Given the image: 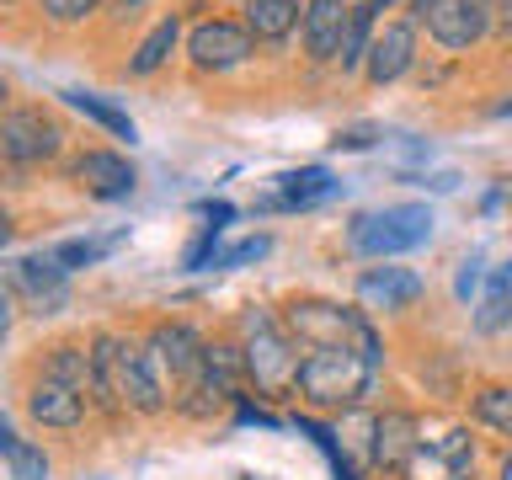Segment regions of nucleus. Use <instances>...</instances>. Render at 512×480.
Returning <instances> with one entry per match:
<instances>
[{"label": "nucleus", "instance_id": "2eb2a0df", "mask_svg": "<svg viewBox=\"0 0 512 480\" xmlns=\"http://www.w3.org/2000/svg\"><path fill=\"white\" fill-rule=\"evenodd\" d=\"M411 454H416V416L384 411L374 422V459L384 464V470H406Z\"/></svg>", "mask_w": 512, "mask_h": 480}, {"label": "nucleus", "instance_id": "7c9ffc66", "mask_svg": "<svg viewBox=\"0 0 512 480\" xmlns=\"http://www.w3.org/2000/svg\"><path fill=\"white\" fill-rule=\"evenodd\" d=\"M331 144L336 150H368V144H374V128H347V134H336Z\"/></svg>", "mask_w": 512, "mask_h": 480}, {"label": "nucleus", "instance_id": "473e14b6", "mask_svg": "<svg viewBox=\"0 0 512 480\" xmlns=\"http://www.w3.org/2000/svg\"><path fill=\"white\" fill-rule=\"evenodd\" d=\"M502 480H512V454L502 459Z\"/></svg>", "mask_w": 512, "mask_h": 480}, {"label": "nucleus", "instance_id": "f8f14e48", "mask_svg": "<svg viewBox=\"0 0 512 480\" xmlns=\"http://www.w3.org/2000/svg\"><path fill=\"white\" fill-rule=\"evenodd\" d=\"M75 182L91 192V198H107V203H118L134 192L139 182V171H134V160H123V155H112V150H86L75 160Z\"/></svg>", "mask_w": 512, "mask_h": 480}, {"label": "nucleus", "instance_id": "0eeeda50", "mask_svg": "<svg viewBox=\"0 0 512 480\" xmlns=\"http://www.w3.org/2000/svg\"><path fill=\"white\" fill-rule=\"evenodd\" d=\"M11 288L38 315H59L64 299H70V272H64L54 256H22V262H11Z\"/></svg>", "mask_w": 512, "mask_h": 480}, {"label": "nucleus", "instance_id": "39448f33", "mask_svg": "<svg viewBox=\"0 0 512 480\" xmlns=\"http://www.w3.org/2000/svg\"><path fill=\"white\" fill-rule=\"evenodd\" d=\"M144 347H150V363H155L160 384H166V395L176 390V400L187 406L208 374V342L192 326H155L144 336Z\"/></svg>", "mask_w": 512, "mask_h": 480}, {"label": "nucleus", "instance_id": "9b49d317", "mask_svg": "<svg viewBox=\"0 0 512 480\" xmlns=\"http://www.w3.org/2000/svg\"><path fill=\"white\" fill-rule=\"evenodd\" d=\"M411 64H416V27L411 22H384L374 32L368 59H363V75L374 80V86H395Z\"/></svg>", "mask_w": 512, "mask_h": 480}, {"label": "nucleus", "instance_id": "c85d7f7f", "mask_svg": "<svg viewBox=\"0 0 512 480\" xmlns=\"http://www.w3.org/2000/svg\"><path fill=\"white\" fill-rule=\"evenodd\" d=\"M267 251H272V240H267V235H251V240H240L235 251H224V256H219V267H246V262H262Z\"/></svg>", "mask_w": 512, "mask_h": 480}, {"label": "nucleus", "instance_id": "7ed1b4c3", "mask_svg": "<svg viewBox=\"0 0 512 480\" xmlns=\"http://www.w3.org/2000/svg\"><path fill=\"white\" fill-rule=\"evenodd\" d=\"M432 240V208L427 203H384L368 208V214L352 219L347 246L358 256H374V262H390V256H406L416 246Z\"/></svg>", "mask_w": 512, "mask_h": 480}, {"label": "nucleus", "instance_id": "72a5a7b5", "mask_svg": "<svg viewBox=\"0 0 512 480\" xmlns=\"http://www.w3.org/2000/svg\"><path fill=\"white\" fill-rule=\"evenodd\" d=\"M368 6H374V0H368Z\"/></svg>", "mask_w": 512, "mask_h": 480}, {"label": "nucleus", "instance_id": "f257e3e1", "mask_svg": "<svg viewBox=\"0 0 512 480\" xmlns=\"http://www.w3.org/2000/svg\"><path fill=\"white\" fill-rule=\"evenodd\" d=\"M91 358H96V406L102 411H160L166 406V384H160L155 363H150V347L144 342H128V336H112L102 331L91 342Z\"/></svg>", "mask_w": 512, "mask_h": 480}, {"label": "nucleus", "instance_id": "ddd939ff", "mask_svg": "<svg viewBox=\"0 0 512 480\" xmlns=\"http://www.w3.org/2000/svg\"><path fill=\"white\" fill-rule=\"evenodd\" d=\"M352 27V6L347 0H310L304 11V54L310 59H342V38Z\"/></svg>", "mask_w": 512, "mask_h": 480}, {"label": "nucleus", "instance_id": "412c9836", "mask_svg": "<svg viewBox=\"0 0 512 480\" xmlns=\"http://www.w3.org/2000/svg\"><path fill=\"white\" fill-rule=\"evenodd\" d=\"M59 96H64L75 112H86L91 123H102L112 139H134V118H128L123 107H112L107 96H96V91H59Z\"/></svg>", "mask_w": 512, "mask_h": 480}, {"label": "nucleus", "instance_id": "4be33fe9", "mask_svg": "<svg viewBox=\"0 0 512 480\" xmlns=\"http://www.w3.org/2000/svg\"><path fill=\"white\" fill-rule=\"evenodd\" d=\"M0 454H6L11 480H48V454L32 448L27 438H16V427H0Z\"/></svg>", "mask_w": 512, "mask_h": 480}, {"label": "nucleus", "instance_id": "1a4fd4ad", "mask_svg": "<svg viewBox=\"0 0 512 480\" xmlns=\"http://www.w3.org/2000/svg\"><path fill=\"white\" fill-rule=\"evenodd\" d=\"M411 11L443 48H470L475 38H486V22L475 16L470 0H411Z\"/></svg>", "mask_w": 512, "mask_h": 480}, {"label": "nucleus", "instance_id": "5701e85b", "mask_svg": "<svg viewBox=\"0 0 512 480\" xmlns=\"http://www.w3.org/2000/svg\"><path fill=\"white\" fill-rule=\"evenodd\" d=\"M475 416L491 432H507L512 438V384H480L475 390Z\"/></svg>", "mask_w": 512, "mask_h": 480}, {"label": "nucleus", "instance_id": "6e6552de", "mask_svg": "<svg viewBox=\"0 0 512 480\" xmlns=\"http://www.w3.org/2000/svg\"><path fill=\"white\" fill-rule=\"evenodd\" d=\"M251 27H235V22H198L187 32V54L198 70H230V64L251 59Z\"/></svg>", "mask_w": 512, "mask_h": 480}, {"label": "nucleus", "instance_id": "dca6fc26", "mask_svg": "<svg viewBox=\"0 0 512 480\" xmlns=\"http://www.w3.org/2000/svg\"><path fill=\"white\" fill-rule=\"evenodd\" d=\"M304 11L310 6H299V0H251L246 27H251V38H262V43H283L294 27H304Z\"/></svg>", "mask_w": 512, "mask_h": 480}, {"label": "nucleus", "instance_id": "4468645a", "mask_svg": "<svg viewBox=\"0 0 512 480\" xmlns=\"http://www.w3.org/2000/svg\"><path fill=\"white\" fill-rule=\"evenodd\" d=\"M422 294V278L411 267H368L358 272V304L363 310H406Z\"/></svg>", "mask_w": 512, "mask_h": 480}, {"label": "nucleus", "instance_id": "423d86ee", "mask_svg": "<svg viewBox=\"0 0 512 480\" xmlns=\"http://www.w3.org/2000/svg\"><path fill=\"white\" fill-rule=\"evenodd\" d=\"M59 144H64V128L48 118L43 107H11L6 118H0V150H6V160H16V166L59 155Z\"/></svg>", "mask_w": 512, "mask_h": 480}, {"label": "nucleus", "instance_id": "bb28decb", "mask_svg": "<svg viewBox=\"0 0 512 480\" xmlns=\"http://www.w3.org/2000/svg\"><path fill=\"white\" fill-rule=\"evenodd\" d=\"M96 6H102V0H43V16L59 27H70V22H86Z\"/></svg>", "mask_w": 512, "mask_h": 480}, {"label": "nucleus", "instance_id": "393cba45", "mask_svg": "<svg viewBox=\"0 0 512 480\" xmlns=\"http://www.w3.org/2000/svg\"><path fill=\"white\" fill-rule=\"evenodd\" d=\"M112 251V240H59L54 251V262L64 267V272H75V267H91V262H102V256Z\"/></svg>", "mask_w": 512, "mask_h": 480}, {"label": "nucleus", "instance_id": "f03ea898", "mask_svg": "<svg viewBox=\"0 0 512 480\" xmlns=\"http://www.w3.org/2000/svg\"><path fill=\"white\" fill-rule=\"evenodd\" d=\"M299 395L315 406H358L374 390L379 374V342H326V347H299Z\"/></svg>", "mask_w": 512, "mask_h": 480}, {"label": "nucleus", "instance_id": "2f4dec72", "mask_svg": "<svg viewBox=\"0 0 512 480\" xmlns=\"http://www.w3.org/2000/svg\"><path fill=\"white\" fill-rule=\"evenodd\" d=\"M203 219L214 224V230H224V224L235 219V208H230V203H203Z\"/></svg>", "mask_w": 512, "mask_h": 480}, {"label": "nucleus", "instance_id": "a211bd4d", "mask_svg": "<svg viewBox=\"0 0 512 480\" xmlns=\"http://www.w3.org/2000/svg\"><path fill=\"white\" fill-rule=\"evenodd\" d=\"M507 326H512V262H502V267L491 272L486 294H480V304H475V331L496 336V331H507Z\"/></svg>", "mask_w": 512, "mask_h": 480}, {"label": "nucleus", "instance_id": "9d476101", "mask_svg": "<svg viewBox=\"0 0 512 480\" xmlns=\"http://www.w3.org/2000/svg\"><path fill=\"white\" fill-rule=\"evenodd\" d=\"M27 416H32L38 427L70 432V427L86 422V390H75V384H59V379L38 374V379H32V390H27Z\"/></svg>", "mask_w": 512, "mask_h": 480}, {"label": "nucleus", "instance_id": "a878e982", "mask_svg": "<svg viewBox=\"0 0 512 480\" xmlns=\"http://www.w3.org/2000/svg\"><path fill=\"white\" fill-rule=\"evenodd\" d=\"M443 459H448V480H475V448H470L464 432H448Z\"/></svg>", "mask_w": 512, "mask_h": 480}, {"label": "nucleus", "instance_id": "c756f323", "mask_svg": "<svg viewBox=\"0 0 512 480\" xmlns=\"http://www.w3.org/2000/svg\"><path fill=\"white\" fill-rule=\"evenodd\" d=\"M475 288H480V251H475V256H464V262H459V283H454V294H459L464 304H470V294H475Z\"/></svg>", "mask_w": 512, "mask_h": 480}, {"label": "nucleus", "instance_id": "20e7f679", "mask_svg": "<svg viewBox=\"0 0 512 480\" xmlns=\"http://www.w3.org/2000/svg\"><path fill=\"white\" fill-rule=\"evenodd\" d=\"M246 379L256 384V390L267 395H283V390H299V342L288 336V326H278L272 315L251 310L246 315Z\"/></svg>", "mask_w": 512, "mask_h": 480}, {"label": "nucleus", "instance_id": "cd10ccee", "mask_svg": "<svg viewBox=\"0 0 512 480\" xmlns=\"http://www.w3.org/2000/svg\"><path fill=\"white\" fill-rule=\"evenodd\" d=\"M486 32H512V0H470Z\"/></svg>", "mask_w": 512, "mask_h": 480}, {"label": "nucleus", "instance_id": "b1692460", "mask_svg": "<svg viewBox=\"0 0 512 480\" xmlns=\"http://www.w3.org/2000/svg\"><path fill=\"white\" fill-rule=\"evenodd\" d=\"M374 6H352V27H347V38H342V70H363V59H368V48H374Z\"/></svg>", "mask_w": 512, "mask_h": 480}, {"label": "nucleus", "instance_id": "6ab92c4d", "mask_svg": "<svg viewBox=\"0 0 512 480\" xmlns=\"http://www.w3.org/2000/svg\"><path fill=\"white\" fill-rule=\"evenodd\" d=\"M336 182L326 166H304V171H288L278 176V198H272V208H310L320 198H331Z\"/></svg>", "mask_w": 512, "mask_h": 480}, {"label": "nucleus", "instance_id": "f3484780", "mask_svg": "<svg viewBox=\"0 0 512 480\" xmlns=\"http://www.w3.org/2000/svg\"><path fill=\"white\" fill-rule=\"evenodd\" d=\"M38 374L59 379V384H75V390H86V395H91V384H96V358H91V347H86V342H59V347L43 358Z\"/></svg>", "mask_w": 512, "mask_h": 480}, {"label": "nucleus", "instance_id": "aec40b11", "mask_svg": "<svg viewBox=\"0 0 512 480\" xmlns=\"http://www.w3.org/2000/svg\"><path fill=\"white\" fill-rule=\"evenodd\" d=\"M176 38H182V22H176V11H171V16H160V22L144 32V43L134 48V59H128V75H155L160 64L171 59Z\"/></svg>", "mask_w": 512, "mask_h": 480}]
</instances>
